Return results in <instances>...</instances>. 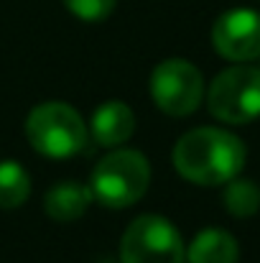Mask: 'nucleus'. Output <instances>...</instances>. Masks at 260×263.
Returning a JSON list of instances; mask_svg holds the SVG:
<instances>
[{"label":"nucleus","mask_w":260,"mask_h":263,"mask_svg":"<svg viewBox=\"0 0 260 263\" xmlns=\"http://www.w3.org/2000/svg\"><path fill=\"white\" fill-rule=\"evenodd\" d=\"M31 194V179L26 169L15 161L0 164V207L13 210L21 207Z\"/></svg>","instance_id":"nucleus-11"},{"label":"nucleus","mask_w":260,"mask_h":263,"mask_svg":"<svg viewBox=\"0 0 260 263\" xmlns=\"http://www.w3.org/2000/svg\"><path fill=\"white\" fill-rule=\"evenodd\" d=\"M135 130V115L125 102H105L92 115V136L99 146H120Z\"/></svg>","instance_id":"nucleus-8"},{"label":"nucleus","mask_w":260,"mask_h":263,"mask_svg":"<svg viewBox=\"0 0 260 263\" xmlns=\"http://www.w3.org/2000/svg\"><path fill=\"white\" fill-rule=\"evenodd\" d=\"M173 166L202 186L227 184L245 166V143L222 128H194L176 141Z\"/></svg>","instance_id":"nucleus-1"},{"label":"nucleus","mask_w":260,"mask_h":263,"mask_svg":"<svg viewBox=\"0 0 260 263\" xmlns=\"http://www.w3.org/2000/svg\"><path fill=\"white\" fill-rule=\"evenodd\" d=\"M117 0H64V5L69 8V13L79 21H105L112 10H115Z\"/></svg>","instance_id":"nucleus-13"},{"label":"nucleus","mask_w":260,"mask_h":263,"mask_svg":"<svg viewBox=\"0 0 260 263\" xmlns=\"http://www.w3.org/2000/svg\"><path fill=\"white\" fill-rule=\"evenodd\" d=\"M94 194L87 184H74V181H64V184H56L46 192V199H44V207H46V215L56 222H74L85 215L92 204Z\"/></svg>","instance_id":"nucleus-9"},{"label":"nucleus","mask_w":260,"mask_h":263,"mask_svg":"<svg viewBox=\"0 0 260 263\" xmlns=\"http://www.w3.org/2000/svg\"><path fill=\"white\" fill-rule=\"evenodd\" d=\"M123 263H184L186 251L178 230L161 215L133 220L120 243Z\"/></svg>","instance_id":"nucleus-5"},{"label":"nucleus","mask_w":260,"mask_h":263,"mask_svg":"<svg viewBox=\"0 0 260 263\" xmlns=\"http://www.w3.org/2000/svg\"><path fill=\"white\" fill-rule=\"evenodd\" d=\"M151 181V166L138 151H112L92 172L89 189L94 199L105 207H130L135 204Z\"/></svg>","instance_id":"nucleus-3"},{"label":"nucleus","mask_w":260,"mask_h":263,"mask_svg":"<svg viewBox=\"0 0 260 263\" xmlns=\"http://www.w3.org/2000/svg\"><path fill=\"white\" fill-rule=\"evenodd\" d=\"M237 256H240V248L235 238L219 228L202 230L186 251L189 263H237Z\"/></svg>","instance_id":"nucleus-10"},{"label":"nucleus","mask_w":260,"mask_h":263,"mask_svg":"<svg viewBox=\"0 0 260 263\" xmlns=\"http://www.w3.org/2000/svg\"><path fill=\"white\" fill-rule=\"evenodd\" d=\"M209 112L232 125L250 123L260 115V69L237 64L219 72L207 95Z\"/></svg>","instance_id":"nucleus-4"},{"label":"nucleus","mask_w":260,"mask_h":263,"mask_svg":"<svg viewBox=\"0 0 260 263\" xmlns=\"http://www.w3.org/2000/svg\"><path fill=\"white\" fill-rule=\"evenodd\" d=\"M225 207L235 217H253L260 210V186L248 179H230L225 189Z\"/></svg>","instance_id":"nucleus-12"},{"label":"nucleus","mask_w":260,"mask_h":263,"mask_svg":"<svg viewBox=\"0 0 260 263\" xmlns=\"http://www.w3.org/2000/svg\"><path fill=\"white\" fill-rule=\"evenodd\" d=\"M212 44L219 57L230 62H253L260 57V13L250 8H232L214 21Z\"/></svg>","instance_id":"nucleus-7"},{"label":"nucleus","mask_w":260,"mask_h":263,"mask_svg":"<svg viewBox=\"0 0 260 263\" xmlns=\"http://www.w3.org/2000/svg\"><path fill=\"white\" fill-rule=\"evenodd\" d=\"M26 136L33 151L46 159H69L87 143V128L79 112L67 102H44L31 110Z\"/></svg>","instance_id":"nucleus-2"},{"label":"nucleus","mask_w":260,"mask_h":263,"mask_svg":"<svg viewBox=\"0 0 260 263\" xmlns=\"http://www.w3.org/2000/svg\"><path fill=\"white\" fill-rule=\"evenodd\" d=\"M151 95H153V102L166 115H171V118L191 115L204 97L202 72L191 62L166 59L153 69Z\"/></svg>","instance_id":"nucleus-6"}]
</instances>
